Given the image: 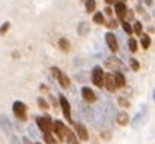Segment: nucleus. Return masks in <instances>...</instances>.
Wrapping results in <instances>:
<instances>
[{
	"label": "nucleus",
	"mask_w": 155,
	"mask_h": 144,
	"mask_svg": "<svg viewBox=\"0 0 155 144\" xmlns=\"http://www.w3.org/2000/svg\"><path fill=\"white\" fill-rule=\"evenodd\" d=\"M89 29H91V26H89L86 21H81V23L78 24V27H77V33H78L80 36H86L87 32H89Z\"/></svg>",
	"instance_id": "nucleus-18"
},
{
	"label": "nucleus",
	"mask_w": 155,
	"mask_h": 144,
	"mask_svg": "<svg viewBox=\"0 0 155 144\" xmlns=\"http://www.w3.org/2000/svg\"><path fill=\"white\" fill-rule=\"evenodd\" d=\"M72 125H74V131H75L77 137L81 138L83 141H87L89 140V134H87V129L84 128V125L78 123V122H72Z\"/></svg>",
	"instance_id": "nucleus-7"
},
{
	"label": "nucleus",
	"mask_w": 155,
	"mask_h": 144,
	"mask_svg": "<svg viewBox=\"0 0 155 144\" xmlns=\"http://www.w3.org/2000/svg\"><path fill=\"white\" fill-rule=\"evenodd\" d=\"M152 96H154V102H155V90H154V95H152Z\"/></svg>",
	"instance_id": "nucleus-37"
},
{
	"label": "nucleus",
	"mask_w": 155,
	"mask_h": 144,
	"mask_svg": "<svg viewBox=\"0 0 155 144\" xmlns=\"http://www.w3.org/2000/svg\"><path fill=\"white\" fill-rule=\"evenodd\" d=\"M103 110H104V113H105V116H107V119H108V122H111V120H113V117H114L113 105H111L110 102H107V104H104L103 105Z\"/></svg>",
	"instance_id": "nucleus-16"
},
{
	"label": "nucleus",
	"mask_w": 155,
	"mask_h": 144,
	"mask_svg": "<svg viewBox=\"0 0 155 144\" xmlns=\"http://www.w3.org/2000/svg\"><path fill=\"white\" fill-rule=\"evenodd\" d=\"M94 23H97V24H104V15H103V12H97V14L94 15Z\"/></svg>",
	"instance_id": "nucleus-27"
},
{
	"label": "nucleus",
	"mask_w": 155,
	"mask_h": 144,
	"mask_svg": "<svg viewBox=\"0 0 155 144\" xmlns=\"http://www.w3.org/2000/svg\"><path fill=\"white\" fill-rule=\"evenodd\" d=\"M84 6H86V11L91 14V12L95 11V8H97V2H95V0H86V2H84Z\"/></svg>",
	"instance_id": "nucleus-20"
},
{
	"label": "nucleus",
	"mask_w": 155,
	"mask_h": 144,
	"mask_svg": "<svg viewBox=\"0 0 155 144\" xmlns=\"http://www.w3.org/2000/svg\"><path fill=\"white\" fill-rule=\"evenodd\" d=\"M122 29H124V32H125L127 35H133V33H134V32H133V26H131L127 20L122 21Z\"/></svg>",
	"instance_id": "nucleus-23"
},
{
	"label": "nucleus",
	"mask_w": 155,
	"mask_h": 144,
	"mask_svg": "<svg viewBox=\"0 0 155 144\" xmlns=\"http://www.w3.org/2000/svg\"><path fill=\"white\" fill-rule=\"evenodd\" d=\"M128 48H130L131 53L139 51V48H137V41H136L134 38H130V39H128Z\"/></svg>",
	"instance_id": "nucleus-25"
},
{
	"label": "nucleus",
	"mask_w": 155,
	"mask_h": 144,
	"mask_svg": "<svg viewBox=\"0 0 155 144\" xmlns=\"http://www.w3.org/2000/svg\"><path fill=\"white\" fill-rule=\"evenodd\" d=\"M59 102H60V107H62V113H63V116L66 117L68 122L72 123L74 120H72V117H71V104L68 102V99H66L63 95H59Z\"/></svg>",
	"instance_id": "nucleus-5"
},
{
	"label": "nucleus",
	"mask_w": 155,
	"mask_h": 144,
	"mask_svg": "<svg viewBox=\"0 0 155 144\" xmlns=\"http://www.w3.org/2000/svg\"><path fill=\"white\" fill-rule=\"evenodd\" d=\"M117 102H119V105H122L124 108H128V107L131 105V104H130V101H128V99H125L124 96H119V98H117Z\"/></svg>",
	"instance_id": "nucleus-29"
},
{
	"label": "nucleus",
	"mask_w": 155,
	"mask_h": 144,
	"mask_svg": "<svg viewBox=\"0 0 155 144\" xmlns=\"http://www.w3.org/2000/svg\"><path fill=\"white\" fill-rule=\"evenodd\" d=\"M53 132L56 134V137H57V140H59V141H65L66 126H65V123H63V122L56 120V122H54V129H53Z\"/></svg>",
	"instance_id": "nucleus-6"
},
{
	"label": "nucleus",
	"mask_w": 155,
	"mask_h": 144,
	"mask_svg": "<svg viewBox=\"0 0 155 144\" xmlns=\"http://www.w3.org/2000/svg\"><path fill=\"white\" fill-rule=\"evenodd\" d=\"M65 141L66 144H78V138H77V134L72 132L71 129L66 128V132H65Z\"/></svg>",
	"instance_id": "nucleus-14"
},
{
	"label": "nucleus",
	"mask_w": 155,
	"mask_h": 144,
	"mask_svg": "<svg viewBox=\"0 0 155 144\" xmlns=\"http://www.w3.org/2000/svg\"><path fill=\"white\" fill-rule=\"evenodd\" d=\"M81 98H83L86 102H95V101H97L95 92H94L92 89H89V87H83V89H81Z\"/></svg>",
	"instance_id": "nucleus-11"
},
{
	"label": "nucleus",
	"mask_w": 155,
	"mask_h": 144,
	"mask_svg": "<svg viewBox=\"0 0 155 144\" xmlns=\"http://www.w3.org/2000/svg\"><path fill=\"white\" fill-rule=\"evenodd\" d=\"M9 26H11V24H9L8 21H6V23H3V24L0 26V35H5V33L9 30Z\"/></svg>",
	"instance_id": "nucleus-31"
},
{
	"label": "nucleus",
	"mask_w": 155,
	"mask_h": 144,
	"mask_svg": "<svg viewBox=\"0 0 155 144\" xmlns=\"http://www.w3.org/2000/svg\"><path fill=\"white\" fill-rule=\"evenodd\" d=\"M105 65H107L108 68H111V69H113V68H114V69H119V68H122V66H124V65L120 63V60H119V59H116V57H108Z\"/></svg>",
	"instance_id": "nucleus-17"
},
{
	"label": "nucleus",
	"mask_w": 155,
	"mask_h": 144,
	"mask_svg": "<svg viewBox=\"0 0 155 144\" xmlns=\"http://www.w3.org/2000/svg\"><path fill=\"white\" fill-rule=\"evenodd\" d=\"M133 32H134L136 35H142V33H143V24H142L140 21H136V23L133 24Z\"/></svg>",
	"instance_id": "nucleus-24"
},
{
	"label": "nucleus",
	"mask_w": 155,
	"mask_h": 144,
	"mask_svg": "<svg viewBox=\"0 0 155 144\" xmlns=\"http://www.w3.org/2000/svg\"><path fill=\"white\" fill-rule=\"evenodd\" d=\"M105 3H107V5H114L116 0H105Z\"/></svg>",
	"instance_id": "nucleus-35"
},
{
	"label": "nucleus",
	"mask_w": 155,
	"mask_h": 144,
	"mask_svg": "<svg viewBox=\"0 0 155 144\" xmlns=\"http://www.w3.org/2000/svg\"><path fill=\"white\" fill-rule=\"evenodd\" d=\"M36 144H41V143H36Z\"/></svg>",
	"instance_id": "nucleus-38"
},
{
	"label": "nucleus",
	"mask_w": 155,
	"mask_h": 144,
	"mask_svg": "<svg viewBox=\"0 0 155 144\" xmlns=\"http://www.w3.org/2000/svg\"><path fill=\"white\" fill-rule=\"evenodd\" d=\"M57 81H59L60 87H63V89H68V87H71V78H69L66 74H63V72H60V74H59V77H57Z\"/></svg>",
	"instance_id": "nucleus-13"
},
{
	"label": "nucleus",
	"mask_w": 155,
	"mask_h": 144,
	"mask_svg": "<svg viewBox=\"0 0 155 144\" xmlns=\"http://www.w3.org/2000/svg\"><path fill=\"white\" fill-rule=\"evenodd\" d=\"M105 14H107V15H110V17L113 15V12H111V9H110V8H107V9H105Z\"/></svg>",
	"instance_id": "nucleus-34"
},
{
	"label": "nucleus",
	"mask_w": 155,
	"mask_h": 144,
	"mask_svg": "<svg viewBox=\"0 0 155 144\" xmlns=\"http://www.w3.org/2000/svg\"><path fill=\"white\" fill-rule=\"evenodd\" d=\"M114 81H116V87L117 89H120V87H125V77H124V74L122 72H119V71H114Z\"/></svg>",
	"instance_id": "nucleus-15"
},
{
	"label": "nucleus",
	"mask_w": 155,
	"mask_h": 144,
	"mask_svg": "<svg viewBox=\"0 0 155 144\" xmlns=\"http://www.w3.org/2000/svg\"><path fill=\"white\" fill-rule=\"evenodd\" d=\"M44 140H45V143L47 144H59V140H56V138L53 137V132L44 134Z\"/></svg>",
	"instance_id": "nucleus-21"
},
{
	"label": "nucleus",
	"mask_w": 155,
	"mask_h": 144,
	"mask_svg": "<svg viewBox=\"0 0 155 144\" xmlns=\"http://www.w3.org/2000/svg\"><path fill=\"white\" fill-rule=\"evenodd\" d=\"M38 105H39V108H42V110H48V102L44 99V98H38Z\"/></svg>",
	"instance_id": "nucleus-30"
},
{
	"label": "nucleus",
	"mask_w": 155,
	"mask_h": 144,
	"mask_svg": "<svg viewBox=\"0 0 155 144\" xmlns=\"http://www.w3.org/2000/svg\"><path fill=\"white\" fill-rule=\"evenodd\" d=\"M107 27H108V29H116V27H117V23H116L114 20H110L108 24H107Z\"/></svg>",
	"instance_id": "nucleus-32"
},
{
	"label": "nucleus",
	"mask_w": 155,
	"mask_h": 144,
	"mask_svg": "<svg viewBox=\"0 0 155 144\" xmlns=\"http://www.w3.org/2000/svg\"><path fill=\"white\" fill-rule=\"evenodd\" d=\"M145 3H146L148 6H151V5H152V0H145Z\"/></svg>",
	"instance_id": "nucleus-36"
},
{
	"label": "nucleus",
	"mask_w": 155,
	"mask_h": 144,
	"mask_svg": "<svg viewBox=\"0 0 155 144\" xmlns=\"http://www.w3.org/2000/svg\"><path fill=\"white\" fill-rule=\"evenodd\" d=\"M12 111H14V114H15V117L18 120H21V122H26L27 120V107H26L24 102L15 101L12 104Z\"/></svg>",
	"instance_id": "nucleus-1"
},
{
	"label": "nucleus",
	"mask_w": 155,
	"mask_h": 144,
	"mask_svg": "<svg viewBox=\"0 0 155 144\" xmlns=\"http://www.w3.org/2000/svg\"><path fill=\"white\" fill-rule=\"evenodd\" d=\"M104 71L101 66H95L91 72V80L97 87H104Z\"/></svg>",
	"instance_id": "nucleus-3"
},
{
	"label": "nucleus",
	"mask_w": 155,
	"mask_h": 144,
	"mask_svg": "<svg viewBox=\"0 0 155 144\" xmlns=\"http://www.w3.org/2000/svg\"><path fill=\"white\" fill-rule=\"evenodd\" d=\"M104 87H105L108 92H114V90L117 89L113 74H105V75H104Z\"/></svg>",
	"instance_id": "nucleus-9"
},
{
	"label": "nucleus",
	"mask_w": 155,
	"mask_h": 144,
	"mask_svg": "<svg viewBox=\"0 0 155 144\" xmlns=\"http://www.w3.org/2000/svg\"><path fill=\"white\" fill-rule=\"evenodd\" d=\"M130 65H131V69H133V71H136V72L140 69V63H139V60H137V59H134V57H131V59H130Z\"/></svg>",
	"instance_id": "nucleus-26"
},
{
	"label": "nucleus",
	"mask_w": 155,
	"mask_h": 144,
	"mask_svg": "<svg viewBox=\"0 0 155 144\" xmlns=\"http://www.w3.org/2000/svg\"><path fill=\"white\" fill-rule=\"evenodd\" d=\"M117 123L122 125V126H125V125L130 123V117H128L127 111H120V113L117 114Z\"/></svg>",
	"instance_id": "nucleus-19"
},
{
	"label": "nucleus",
	"mask_w": 155,
	"mask_h": 144,
	"mask_svg": "<svg viewBox=\"0 0 155 144\" xmlns=\"http://www.w3.org/2000/svg\"><path fill=\"white\" fill-rule=\"evenodd\" d=\"M36 125H38V128L42 131V134L53 132V129H54V122H51V119H50L48 116L36 117Z\"/></svg>",
	"instance_id": "nucleus-2"
},
{
	"label": "nucleus",
	"mask_w": 155,
	"mask_h": 144,
	"mask_svg": "<svg viewBox=\"0 0 155 144\" xmlns=\"http://www.w3.org/2000/svg\"><path fill=\"white\" fill-rule=\"evenodd\" d=\"M146 113H148V111H146V108H145V110H143L140 114H137V116L133 119V122H131V126H133L134 129H137L139 126H142V125H143V120H145V117H146Z\"/></svg>",
	"instance_id": "nucleus-12"
},
{
	"label": "nucleus",
	"mask_w": 155,
	"mask_h": 144,
	"mask_svg": "<svg viewBox=\"0 0 155 144\" xmlns=\"http://www.w3.org/2000/svg\"><path fill=\"white\" fill-rule=\"evenodd\" d=\"M114 11H116L117 18H119L120 21H124V20H125V15H127V5H125L124 2H117V0H116V3H114Z\"/></svg>",
	"instance_id": "nucleus-10"
},
{
	"label": "nucleus",
	"mask_w": 155,
	"mask_h": 144,
	"mask_svg": "<svg viewBox=\"0 0 155 144\" xmlns=\"http://www.w3.org/2000/svg\"><path fill=\"white\" fill-rule=\"evenodd\" d=\"M59 47L62 48L63 51H68V50H69V42H68L65 38H60V39H59Z\"/></svg>",
	"instance_id": "nucleus-28"
},
{
	"label": "nucleus",
	"mask_w": 155,
	"mask_h": 144,
	"mask_svg": "<svg viewBox=\"0 0 155 144\" xmlns=\"http://www.w3.org/2000/svg\"><path fill=\"white\" fill-rule=\"evenodd\" d=\"M140 44H142V47L145 48V50H148V48H149V45H151V38H149L148 35H143V33H142Z\"/></svg>",
	"instance_id": "nucleus-22"
},
{
	"label": "nucleus",
	"mask_w": 155,
	"mask_h": 144,
	"mask_svg": "<svg viewBox=\"0 0 155 144\" xmlns=\"http://www.w3.org/2000/svg\"><path fill=\"white\" fill-rule=\"evenodd\" d=\"M29 134H30V137H36V134H35V128L29 126Z\"/></svg>",
	"instance_id": "nucleus-33"
},
{
	"label": "nucleus",
	"mask_w": 155,
	"mask_h": 144,
	"mask_svg": "<svg viewBox=\"0 0 155 144\" xmlns=\"http://www.w3.org/2000/svg\"><path fill=\"white\" fill-rule=\"evenodd\" d=\"M104 38H105V42H107V45H108V48H110V51L116 53V51L119 50V44H117V38L114 36V33H113V32H107Z\"/></svg>",
	"instance_id": "nucleus-8"
},
{
	"label": "nucleus",
	"mask_w": 155,
	"mask_h": 144,
	"mask_svg": "<svg viewBox=\"0 0 155 144\" xmlns=\"http://www.w3.org/2000/svg\"><path fill=\"white\" fill-rule=\"evenodd\" d=\"M139 2H142V0H139Z\"/></svg>",
	"instance_id": "nucleus-39"
},
{
	"label": "nucleus",
	"mask_w": 155,
	"mask_h": 144,
	"mask_svg": "<svg viewBox=\"0 0 155 144\" xmlns=\"http://www.w3.org/2000/svg\"><path fill=\"white\" fill-rule=\"evenodd\" d=\"M0 129L12 140V141H15V138H14V134H12V125H11V122H9V119L5 116V114H0Z\"/></svg>",
	"instance_id": "nucleus-4"
}]
</instances>
